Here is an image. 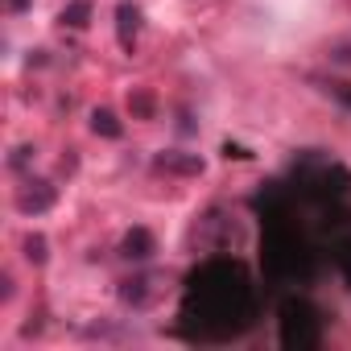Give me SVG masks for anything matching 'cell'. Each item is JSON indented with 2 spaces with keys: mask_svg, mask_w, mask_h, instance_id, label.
Segmentation results:
<instances>
[{
  "mask_svg": "<svg viewBox=\"0 0 351 351\" xmlns=\"http://www.w3.org/2000/svg\"><path fill=\"white\" fill-rule=\"evenodd\" d=\"M17 211L21 215H46L54 203H58V186L54 182H46V178H25L21 186H17Z\"/></svg>",
  "mask_w": 351,
  "mask_h": 351,
  "instance_id": "obj_1",
  "label": "cell"
},
{
  "mask_svg": "<svg viewBox=\"0 0 351 351\" xmlns=\"http://www.w3.org/2000/svg\"><path fill=\"white\" fill-rule=\"evenodd\" d=\"M157 173H178V178H199L203 173V157L199 153H178V149H165L153 157Z\"/></svg>",
  "mask_w": 351,
  "mask_h": 351,
  "instance_id": "obj_2",
  "label": "cell"
},
{
  "mask_svg": "<svg viewBox=\"0 0 351 351\" xmlns=\"http://www.w3.org/2000/svg\"><path fill=\"white\" fill-rule=\"evenodd\" d=\"M136 34H141V9L124 0V5H116V38L128 54L136 50Z\"/></svg>",
  "mask_w": 351,
  "mask_h": 351,
  "instance_id": "obj_3",
  "label": "cell"
},
{
  "mask_svg": "<svg viewBox=\"0 0 351 351\" xmlns=\"http://www.w3.org/2000/svg\"><path fill=\"white\" fill-rule=\"evenodd\" d=\"M120 252H124L128 261H145V256L153 252V236H149L145 228H132V232L124 236V244H120Z\"/></svg>",
  "mask_w": 351,
  "mask_h": 351,
  "instance_id": "obj_4",
  "label": "cell"
},
{
  "mask_svg": "<svg viewBox=\"0 0 351 351\" xmlns=\"http://www.w3.org/2000/svg\"><path fill=\"white\" fill-rule=\"evenodd\" d=\"M91 132L95 136H108V141H120V120H116V112H108V108H95L91 112Z\"/></svg>",
  "mask_w": 351,
  "mask_h": 351,
  "instance_id": "obj_5",
  "label": "cell"
},
{
  "mask_svg": "<svg viewBox=\"0 0 351 351\" xmlns=\"http://www.w3.org/2000/svg\"><path fill=\"white\" fill-rule=\"evenodd\" d=\"M58 21L71 25V29H87V21H91V0H71V5L58 13Z\"/></svg>",
  "mask_w": 351,
  "mask_h": 351,
  "instance_id": "obj_6",
  "label": "cell"
},
{
  "mask_svg": "<svg viewBox=\"0 0 351 351\" xmlns=\"http://www.w3.org/2000/svg\"><path fill=\"white\" fill-rule=\"evenodd\" d=\"M46 248H50L46 236H25V261H29V265H46V256H50Z\"/></svg>",
  "mask_w": 351,
  "mask_h": 351,
  "instance_id": "obj_7",
  "label": "cell"
},
{
  "mask_svg": "<svg viewBox=\"0 0 351 351\" xmlns=\"http://www.w3.org/2000/svg\"><path fill=\"white\" fill-rule=\"evenodd\" d=\"M128 108H132V116L149 120V116H153V95H149V91H132V95H128Z\"/></svg>",
  "mask_w": 351,
  "mask_h": 351,
  "instance_id": "obj_8",
  "label": "cell"
},
{
  "mask_svg": "<svg viewBox=\"0 0 351 351\" xmlns=\"http://www.w3.org/2000/svg\"><path fill=\"white\" fill-rule=\"evenodd\" d=\"M34 153H38L34 145H21V149L13 153V169H21V165H29V157H34Z\"/></svg>",
  "mask_w": 351,
  "mask_h": 351,
  "instance_id": "obj_9",
  "label": "cell"
}]
</instances>
